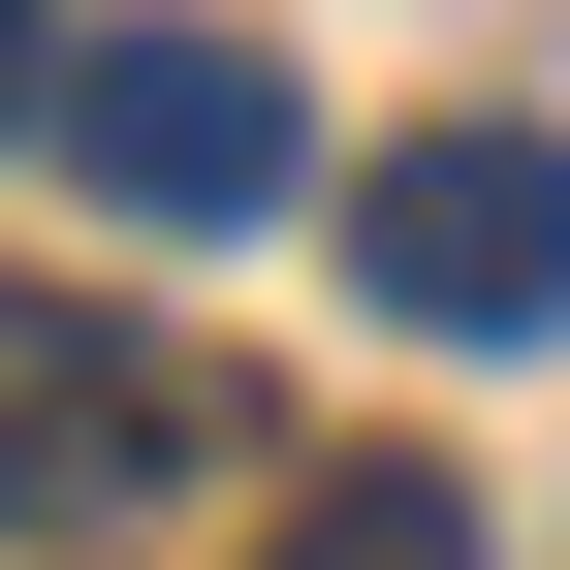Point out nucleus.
<instances>
[{
    "mask_svg": "<svg viewBox=\"0 0 570 570\" xmlns=\"http://www.w3.org/2000/svg\"><path fill=\"white\" fill-rule=\"evenodd\" d=\"M348 285L412 348H570V127H412L348 159Z\"/></svg>",
    "mask_w": 570,
    "mask_h": 570,
    "instance_id": "2",
    "label": "nucleus"
},
{
    "mask_svg": "<svg viewBox=\"0 0 570 570\" xmlns=\"http://www.w3.org/2000/svg\"><path fill=\"white\" fill-rule=\"evenodd\" d=\"M32 96H63V32H32V0H0V127H32Z\"/></svg>",
    "mask_w": 570,
    "mask_h": 570,
    "instance_id": "5",
    "label": "nucleus"
},
{
    "mask_svg": "<svg viewBox=\"0 0 570 570\" xmlns=\"http://www.w3.org/2000/svg\"><path fill=\"white\" fill-rule=\"evenodd\" d=\"M190 444V381L96 317V285H0V539H63V508H127V475Z\"/></svg>",
    "mask_w": 570,
    "mask_h": 570,
    "instance_id": "3",
    "label": "nucleus"
},
{
    "mask_svg": "<svg viewBox=\"0 0 570 570\" xmlns=\"http://www.w3.org/2000/svg\"><path fill=\"white\" fill-rule=\"evenodd\" d=\"M32 127H63V190H96V223H159V254L317 190V96H285L254 32H63V96H32Z\"/></svg>",
    "mask_w": 570,
    "mask_h": 570,
    "instance_id": "1",
    "label": "nucleus"
},
{
    "mask_svg": "<svg viewBox=\"0 0 570 570\" xmlns=\"http://www.w3.org/2000/svg\"><path fill=\"white\" fill-rule=\"evenodd\" d=\"M285 570H475V508H444V475H317V508H285Z\"/></svg>",
    "mask_w": 570,
    "mask_h": 570,
    "instance_id": "4",
    "label": "nucleus"
}]
</instances>
